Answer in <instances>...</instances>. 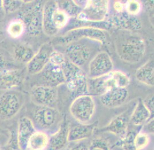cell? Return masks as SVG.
Here are the masks:
<instances>
[{"instance_id":"cell-23","label":"cell","mask_w":154,"mask_h":150,"mask_svg":"<svg viewBox=\"0 0 154 150\" xmlns=\"http://www.w3.org/2000/svg\"><path fill=\"white\" fill-rule=\"evenodd\" d=\"M154 116L144 105L143 99H139L134 107L130 116V124L135 127H141Z\"/></svg>"},{"instance_id":"cell-5","label":"cell","mask_w":154,"mask_h":150,"mask_svg":"<svg viewBox=\"0 0 154 150\" xmlns=\"http://www.w3.org/2000/svg\"><path fill=\"white\" fill-rule=\"evenodd\" d=\"M43 1H34L29 7L21 10L19 17L26 27V32L32 37H38L43 31Z\"/></svg>"},{"instance_id":"cell-6","label":"cell","mask_w":154,"mask_h":150,"mask_svg":"<svg viewBox=\"0 0 154 150\" xmlns=\"http://www.w3.org/2000/svg\"><path fill=\"white\" fill-rule=\"evenodd\" d=\"M32 118L35 127L47 133L57 130L62 120L60 113L56 108L40 105H36L34 108Z\"/></svg>"},{"instance_id":"cell-24","label":"cell","mask_w":154,"mask_h":150,"mask_svg":"<svg viewBox=\"0 0 154 150\" xmlns=\"http://www.w3.org/2000/svg\"><path fill=\"white\" fill-rule=\"evenodd\" d=\"M136 78L143 84L154 87V60L150 59L145 64L141 65L135 72Z\"/></svg>"},{"instance_id":"cell-14","label":"cell","mask_w":154,"mask_h":150,"mask_svg":"<svg viewBox=\"0 0 154 150\" xmlns=\"http://www.w3.org/2000/svg\"><path fill=\"white\" fill-rule=\"evenodd\" d=\"M128 108L113 118L106 126L97 130L98 133L109 132L122 139L127 134L130 124V116L132 110Z\"/></svg>"},{"instance_id":"cell-41","label":"cell","mask_w":154,"mask_h":150,"mask_svg":"<svg viewBox=\"0 0 154 150\" xmlns=\"http://www.w3.org/2000/svg\"><path fill=\"white\" fill-rule=\"evenodd\" d=\"M5 14V13L3 7L2 1H0V20H2V19L4 18Z\"/></svg>"},{"instance_id":"cell-25","label":"cell","mask_w":154,"mask_h":150,"mask_svg":"<svg viewBox=\"0 0 154 150\" xmlns=\"http://www.w3.org/2000/svg\"><path fill=\"white\" fill-rule=\"evenodd\" d=\"M50 135L42 130H36L29 138L26 150H48Z\"/></svg>"},{"instance_id":"cell-36","label":"cell","mask_w":154,"mask_h":150,"mask_svg":"<svg viewBox=\"0 0 154 150\" xmlns=\"http://www.w3.org/2000/svg\"><path fill=\"white\" fill-rule=\"evenodd\" d=\"M143 102L146 108L149 111L151 115L154 116V95L151 94L143 100Z\"/></svg>"},{"instance_id":"cell-21","label":"cell","mask_w":154,"mask_h":150,"mask_svg":"<svg viewBox=\"0 0 154 150\" xmlns=\"http://www.w3.org/2000/svg\"><path fill=\"white\" fill-rule=\"evenodd\" d=\"M127 88L115 87L100 96L103 105L108 108H115L122 105L128 98Z\"/></svg>"},{"instance_id":"cell-22","label":"cell","mask_w":154,"mask_h":150,"mask_svg":"<svg viewBox=\"0 0 154 150\" xmlns=\"http://www.w3.org/2000/svg\"><path fill=\"white\" fill-rule=\"evenodd\" d=\"M36 130V127L31 118L23 116L20 119L16 131L21 150H26L28 140Z\"/></svg>"},{"instance_id":"cell-40","label":"cell","mask_w":154,"mask_h":150,"mask_svg":"<svg viewBox=\"0 0 154 150\" xmlns=\"http://www.w3.org/2000/svg\"><path fill=\"white\" fill-rule=\"evenodd\" d=\"M6 61L5 58L4 57V56H2V54H1V53H0V71L5 69V66H6Z\"/></svg>"},{"instance_id":"cell-17","label":"cell","mask_w":154,"mask_h":150,"mask_svg":"<svg viewBox=\"0 0 154 150\" xmlns=\"http://www.w3.org/2000/svg\"><path fill=\"white\" fill-rule=\"evenodd\" d=\"M112 26H116L120 30L137 32L142 28V21L137 16L129 15L124 12L120 14H115L108 21Z\"/></svg>"},{"instance_id":"cell-3","label":"cell","mask_w":154,"mask_h":150,"mask_svg":"<svg viewBox=\"0 0 154 150\" xmlns=\"http://www.w3.org/2000/svg\"><path fill=\"white\" fill-rule=\"evenodd\" d=\"M70 17L58 7L57 1H48L43 5V31L48 36H54L63 29Z\"/></svg>"},{"instance_id":"cell-20","label":"cell","mask_w":154,"mask_h":150,"mask_svg":"<svg viewBox=\"0 0 154 150\" xmlns=\"http://www.w3.org/2000/svg\"><path fill=\"white\" fill-rule=\"evenodd\" d=\"M69 125L67 119L63 118L58 129L50 135L48 150H65L67 149L69 143L68 140Z\"/></svg>"},{"instance_id":"cell-10","label":"cell","mask_w":154,"mask_h":150,"mask_svg":"<svg viewBox=\"0 0 154 150\" xmlns=\"http://www.w3.org/2000/svg\"><path fill=\"white\" fill-rule=\"evenodd\" d=\"M109 1H86L77 20L92 22H103L108 17L110 9Z\"/></svg>"},{"instance_id":"cell-37","label":"cell","mask_w":154,"mask_h":150,"mask_svg":"<svg viewBox=\"0 0 154 150\" xmlns=\"http://www.w3.org/2000/svg\"><path fill=\"white\" fill-rule=\"evenodd\" d=\"M140 130L148 134H154V117L149 119L147 122L143 124L141 127Z\"/></svg>"},{"instance_id":"cell-28","label":"cell","mask_w":154,"mask_h":150,"mask_svg":"<svg viewBox=\"0 0 154 150\" xmlns=\"http://www.w3.org/2000/svg\"><path fill=\"white\" fill-rule=\"evenodd\" d=\"M8 36L13 39H18L21 37L26 32V27L21 20L17 18L11 20L7 27Z\"/></svg>"},{"instance_id":"cell-16","label":"cell","mask_w":154,"mask_h":150,"mask_svg":"<svg viewBox=\"0 0 154 150\" xmlns=\"http://www.w3.org/2000/svg\"><path fill=\"white\" fill-rule=\"evenodd\" d=\"M38 75L42 81L39 85L57 88L59 86L65 84L64 75L61 67L55 65L50 61Z\"/></svg>"},{"instance_id":"cell-30","label":"cell","mask_w":154,"mask_h":150,"mask_svg":"<svg viewBox=\"0 0 154 150\" xmlns=\"http://www.w3.org/2000/svg\"><path fill=\"white\" fill-rule=\"evenodd\" d=\"M151 142V137L149 134L141 130L139 131L135 135L134 143L136 150H145Z\"/></svg>"},{"instance_id":"cell-12","label":"cell","mask_w":154,"mask_h":150,"mask_svg":"<svg viewBox=\"0 0 154 150\" xmlns=\"http://www.w3.org/2000/svg\"><path fill=\"white\" fill-rule=\"evenodd\" d=\"M30 95L32 102L36 105L56 108L58 96L57 88L35 85L31 90Z\"/></svg>"},{"instance_id":"cell-42","label":"cell","mask_w":154,"mask_h":150,"mask_svg":"<svg viewBox=\"0 0 154 150\" xmlns=\"http://www.w3.org/2000/svg\"><path fill=\"white\" fill-rule=\"evenodd\" d=\"M2 35H3V32H2V31L0 29V37H1Z\"/></svg>"},{"instance_id":"cell-4","label":"cell","mask_w":154,"mask_h":150,"mask_svg":"<svg viewBox=\"0 0 154 150\" xmlns=\"http://www.w3.org/2000/svg\"><path fill=\"white\" fill-rule=\"evenodd\" d=\"M64 75L65 84L74 99L89 95L88 90V76L82 69L74 65L67 59L61 66Z\"/></svg>"},{"instance_id":"cell-11","label":"cell","mask_w":154,"mask_h":150,"mask_svg":"<svg viewBox=\"0 0 154 150\" xmlns=\"http://www.w3.org/2000/svg\"><path fill=\"white\" fill-rule=\"evenodd\" d=\"M114 69L113 61L108 53L100 51L90 61L87 70L88 78H95L107 75Z\"/></svg>"},{"instance_id":"cell-1","label":"cell","mask_w":154,"mask_h":150,"mask_svg":"<svg viewBox=\"0 0 154 150\" xmlns=\"http://www.w3.org/2000/svg\"><path fill=\"white\" fill-rule=\"evenodd\" d=\"M116 53L123 61L135 64L140 61L146 51V43L139 33L120 30L115 37Z\"/></svg>"},{"instance_id":"cell-19","label":"cell","mask_w":154,"mask_h":150,"mask_svg":"<svg viewBox=\"0 0 154 150\" xmlns=\"http://www.w3.org/2000/svg\"><path fill=\"white\" fill-rule=\"evenodd\" d=\"M24 73L22 69H4L0 71V90L5 91L15 90L23 84Z\"/></svg>"},{"instance_id":"cell-29","label":"cell","mask_w":154,"mask_h":150,"mask_svg":"<svg viewBox=\"0 0 154 150\" xmlns=\"http://www.w3.org/2000/svg\"><path fill=\"white\" fill-rule=\"evenodd\" d=\"M141 127H136L134 130L128 128L125 135L122 139H120L117 143H116V145L120 146L123 150H136L134 139L136 134L141 130Z\"/></svg>"},{"instance_id":"cell-35","label":"cell","mask_w":154,"mask_h":150,"mask_svg":"<svg viewBox=\"0 0 154 150\" xmlns=\"http://www.w3.org/2000/svg\"><path fill=\"white\" fill-rule=\"evenodd\" d=\"M5 150H21L17 136V131H11L10 137L4 147Z\"/></svg>"},{"instance_id":"cell-15","label":"cell","mask_w":154,"mask_h":150,"mask_svg":"<svg viewBox=\"0 0 154 150\" xmlns=\"http://www.w3.org/2000/svg\"><path fill=\"white\" fill-rule=\"evenodd\" d=\"M118 87L113 71L107 75L88 79V94L91 96H101L109 90Z\"/></svg>"},{"instance_id":"cell-18","label":"cell","mask_w":154,"mask_h":150,"mask_svg":"<svg viewBox=\"0 0 154 150\" xmlns=\"http://www.w3.org/2000/svg\"><path fill=\"white\" fill-rule=\"evenodd\" d=\"M98 121L91 123H78L69 125V142H80L91 137L96 131Z\"/></svg>"},{"instance_id":"cell-26","label":"cell","mask_w":154,"mask_h":150,"mask_svg":"<svg viewBox=\"0 0 154 150\" xmlns=\"http://www.w3.org/2000/svg\"><path fill=\"white\" fill-rule=\"evenodd\" d=\"M35 53L32 46L24 43L17 44L13 48V57L16 61L21 64L26 65Z\"/></svg>"},{"instance_id":"cell-45","label":"cell","mask_w":154,"mask_h":150,"mask_svg":"<svg viewBox=\"0 0 154 150\" xmlns=\"http://www.w3.org/2000/svg\"><path fill=\"white\" fill-rule=\"evenodd\" d=\"M0 150H1V147H0Z\"/></svg>"},{"instance_id":"cell-13","label":"cell","mask_w":154,"mask_h":150,"mask_svg":"<svg viewBox=\"0 0 154 150\" xmlns=\"http://www.w3.org/2000/svg\"><path fill=\"white\" fill-rule=\"evenodd\" d=\"M54 47L50 43H45L41 46L35 52L29 62L26 64V71L32 75H38L42 71L50 61Z\"/></svg>"},{"instance_id":"cell-43","label":"cell","mask_w":154,"mask_h":150,"mask_svg":"<svg viewBox=\"0 0 154 150\" xmlns=\"http://www.w3.org/2000/svg\"><path fill=\"white\" fill-rule=\"evenodd\" d=\"M65 150H69V149H66Z\"/></svg>"},{"instance_id":"cell-44","label":"cell","mask_w":154,"mask_h":150,"mask_svg":"<svg viewBox=\"0 0 154 150\" xmlns=\"http://www.w3.org/2000/svg\"><path fill=\"white\" fill-rule=\"evenodd\" d=\"M98 150V149H96V150Z\"/></svg>"},{"instance_id":"cell-31","label":"cell","mask_w":154,"mask_h":150,"mask_svg":"<svg viewBox=\"0 0 154 150\" xmlns=\"http://www.w3.org/2000/svg\"><path fill=\"white\" fill-rule=\"evenodd\" d=\"M26 1L17 0H4L2 1L3 7L5 14H11L19 10L24 5L26 4Z\"/></svg>"},{"instance_id":"cell-7","label":"cell","mask_w":154,"mask_h":150,"mask_svg":"<svg viewBox=\"0 0 154 150\" xmlns=\"http://www.w3.org/2000/svg\"><path fill=\"white\" fill-rule=\"evenodd\" d=\"M25 101L24 94L16 90L5 91L0 95V120L14 118L21 110Z\"/></svg>"},{"instance_id":"cell-2","label":"cell","mask_w":154,"mask_h":150,"mask_svg":"<svg viewBox=\"0 0 154 150\" xmlns=\"http://www.w3.org/2000/svg\"><path fill=\"white\" fill-rule=\"evenodd\" d=\"M101 43L96 40L82 39L62 46H63V50L60 52L71 63L77 65L87 74L90 61L97 53L101 51Z\"/></svg>"},{"instance_id":"cell-38","label":"cell","mask_w":154,"mask_h":150,"mask_svg":"<svg viewBox=\"0 0 154 150\" xmlns=\"http://www.w3.org/2000/svg\"><path fill=\"white\" fill-rule=\"evenodd\" d=\"M112 7L116 14H120L125 12V2L115 1L113 4Z\"/></svg>"},{"instance_id":"cell-32","label":"cell","mask_w":154,"mask_h":150,"mask_svg":"<svg viewBox=\"0 0 154 150\" xmlns=\"http://www.w3.org/2000/svg\"><path fill=\"white\" fill-rule=\"evenodd\" d=\"M143 4L140 1L136 0H129L125 2V12L129 15L137 16L140 13Z\"/></svg>"},{"instance_id":"cell-27","label":"cell","mask_w":154,"mask_h":150,"mask_svg":"<svg viewBox=\"0 0 154 150\" xmlns=\"http://www.w3.org/2000/svg\"><path fill=\"white\" fill-rule=\"evenodd\" d=\"M57 4L59 8L70 19H76L82 10V8L77 4L75 1H58Z\"/></svg>"},{"instance_id":"cell-8","label":"cell","mask_w":154,"mask_h":150,"mask_svg":"<svg viewBox=\"0 0 154 150\" xmlns=\"http://www.w3.org/2000/svg\"><path fill=\"white\" fill-rule=\"evenodd\" d=\"M95 111L94 99L89 95H82L75 98L70 107L71 116L80 123H89L93 118Z\"/></svg>"},{"instance_id":"cell-33","label":"cell","mask_w":154,"mask_h":150,"mask_svg":"<svg viewBox=\"0 0 154 150\" xmlns=\"http://www.w3.org/2000/svg\"><path fill=\"white\" fill-rule=\"evenodd\" d=\"M90 150H111L109 142L105 137H94L91 141Z\"/></svg>"},{"instance_id":"cell-34","label":"cell","mask_w":154,"mask_h":150,"mask_svg":"<svg viewBox=\"0 0 154 150\" xmlns=\"http://www.w3.org/2000/svg\"><path fill=\"white\" fill-rule=\"evenodd\" d=\"M117 85L120 88H127L130 83V78L124 72L120 71H113Z\"/></svg>"},{"instance_id":"cell-9","label":"cell","mask_w":154,"mask_h":150,"mask_svg":"<svg viewBox=\"0 0 154 150\" xmlns=\"http://www.w3.org/2000/svg\"><path fill=\"white\" fill-rule=\"evenodd\" d=\"M89 39L96 40L103 44L107 39V33L105 30L93 27H79L71 29L58 38V44L64 46L78 40Z\"/></svg>"},{"instance_id":"cell-39","label":"cell","mask_w":154,"mask_h":150,"mask_svg":"<svg viewBox=\"0 0 154 150\" xmlns=\"http://www.w3.org/2000/svg\"><path fill=\"white\" fill-rule=\"evenodd\" d=\"M69 150H91L90 147L88 144L85 143L83 142H80L76 144Z\"/></svg>"}]
</instances>
